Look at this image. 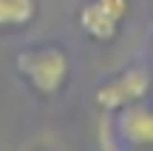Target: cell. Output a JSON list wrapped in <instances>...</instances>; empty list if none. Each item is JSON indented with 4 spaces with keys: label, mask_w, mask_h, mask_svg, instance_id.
Returning a JSON list of instances; mask_svg holds the SVG:
<instances>
[{
    "label": "cell",
    "mask_w": 153,
    "mask_h": 151,
    "mask_svg": "<svg viewBox=\"0 0 153 151\" xmlns=\"http://www.w3.org/2000/svg\"><path fill=\"white\" fill-rule=\"evenodd\" d=\"M17 71L37 89L40 94L51 97L65 86L68 80V57L57 46H37V49H26L17 54L14 60Z\"/></svg>",
    "instance_id": "cell-1"
},
{
    "label": "cell",
    "mask_w": 153,
    "mask_h": 151,
    "mask_svg": "<svg viewBox=\"0 0 153 151\" xmlns=\"http://www.w3.org/2000/svg\"><path fill=\"white\" fill-rule=\"evenodd\" d=\"M150 91V71L145 68H128V71L116 74L114 80L102 83L94 94L97 106L102 111H119V108L131 106V103H142Z\"/></svg>",
    "instance_id": "cell-2"
},
{
    "label": "cell",
    "mask_w": 153,
    "mask_h": 151,
    "mask_svg": "<svg viewBox=\"0 0 153 151\" xmlns=\"http://www.w3.org/2000/svg\"><path fill=\"white\" fill-rule=\"evenodd\" d=\"M116 134L133 148H153V106L131 103L116 111Z\"/></svg>",
    "instance_id": "cell-3"
},
{
    "label": "cell",
    "mask_w": 153,
    "mask_h": 151,
    "mask_svg": "<svg viewBox=\"0 0 153 151\" xmlns=\"http://www.w3.org/2000/svg\"><path fill=\"white\" fill-rule=\"evenodd\" d=\"M79 26L88 37L94 40H114L116 32H119V20L111 14L105 6H99V0H91L79 9Z\"/></svg>",
    "instance_id": "cell-4"
},
{
    "label": "cell",
    "mask_w": 153,
    "mask_h": 151,
    "mask_svg": "<svg viewBox=\"0 0 153 151\" xmlns=\"http://www.w3.org/2000/svg\"><path fill=\"white\" fill-rule=\"evenodd\" d=\"M37 0H0V29H17L34 20Z\"/></svg>",
    "instance_id": "cell-5"
},
{
    "label": "cell",
    "mask_w": 153,
    "mask_h": 151,
    "mask_svg": "<svg viewBox=\"0 0 153 151\" xmlns=\"http://www.w3.org/2000/svg\"><path fill=\"white\" fill-rule=\"evenodd\" d=\"M99 6H105V9H108L119 23L131 14V0H99Z\"/></svg>",
    "instance_id": "cell-6"
}]
</instances>
